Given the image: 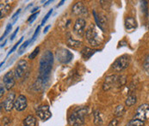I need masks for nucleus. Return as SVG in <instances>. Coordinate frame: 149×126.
Instances as JSON below:
<instances>
[{
	"label": "nucleus",
	"mask_w": 149,
	"mask_h": 126,
	"mask_svg": "<svg viewBox=\"0 0 149 126\" xmlns=\"http://www.w3.org/2000/svg\"><path fill=\"white\" fill-rule=\"evenodd\" d=\"M81 45H82V43L80 41H75V40L71 39V38L67 39V45L70 46V47H72V48L77 49V48H79Z\"/></svg>",
	"instance_id": "412c9836"
},
{
	"label": "nucleus",
	"mask_w": 149,
	"mask_h": 126,
	"mask_svg": "<svg viewBox=\"0 0 149 126\" xmlns=\"http://www.w3.org/2000/svg\"><path fill=\"white\" fill-rule=\"evenodd\" d=\"M39 52H40V47L39 46H37L30 54H29V59H34L37 55H38V53H39Z\"/></svg>",
	"instance_id": "a878e982"
},
{
	"label": "nucleus",
	"mask_w": 149,
	"mask_h": 126,
	"mask_svg": "<svg viewBox=\"0 0 149 126\" xmlns=\"http://www.w3.org/2000/svg\"><path fill=\"white\" fill-rule=\"evenodd\" d=\"M0 10H1V19H2L10 10V5L9 3H5V4L1 3L0 4Z\"/></svg>",
	"instance_id": "4be33fe9"
},
{
	"label": "nucleus",
	"mask_w": 149,
	"mask_h": 126,
	"mask_svg": "<svg viewBox=\"0 0 149 126\" xmlns=\"http://www.w3.org/2000/svg\"><path fill=\"white\" fill-rule=\"evenodd\" d=\"M40 28H41V26H38V27H37V28H36V32H35V34H34V35H33V37H32L31 43H32V42H34L36 40L37 36H38V34H39V32H40Z\"/></svg>",
	"instance_id": "7c9ffc66"
},
{
	"label": "nucleus",
	"mask_w": 149,
	"mask_h": 126,
	"mask_svg": "<svg viewBox=\"0 0 149 126\" xmlns=\"http://www.w3.org/2000/svg\"><path fill=\"white\" fill-rule=\"evenodd\" d=\"M36 118L32 115H29L28 117H26L22 123V126H36Z\"/></svg>",
	"instance_id": "f3484780"
},
{
	"label": "nucleus",
	"mask_w": 149,
	"mask_h": 126,
	"mask_svg": "<svg viewBox=\"0 0 149 126\" xmlns=\"http://www.w3.org/2000/svg\"><path fill=\"white\" fill-rule=\"evenodd\" d=\"M3 121L4 122V125H8V124L10 123V120L8 118H3Z\"/></svg>",
	"instance_id": "c9c22d12"
},
{
	"label": "nucleus",
	"mask_w": 149,
	"mask_h": 126,
	"mask_svg": "<svg viewBox=\"0 0 149 126\" xmlns=\"http://www.w3.org/2000/svg\"><path fill=\"white\" fill-rule=\"evenodd\" d=\"M143 69L146 71V73L149 75V54L147 56V58L145 59V61L143 63Z\"/></svg>",
	"instance_id": "393cba45"
},
{
	"label": "nucleus",
	"mask_w": 149,
	"mask_h": 126,
	"mask_svg": "<svg viewBox=\"0 0 149 126\" xmlns=\"http://www.w3.org/2000/svg\"><path fill=\"white\" fill-rule=\"evenodd\" d=\"M28 71H29V63L26 60L22 59L17 63V65L15 69V72H14L15 77L18 79L22 78L26 73H28Z\"/></svg>",
	"instance_id": "6e6552de"
},
{
	"label": "nucleus",
	"mask_w": 149,
	"mask_h": 126,
	"mask_svg": "<svg viewBox=\"0 0 149 126\" xmlns=\"http://www.w3.org/2000/svg\"><path fill=\"white\" fill-rule=\"evenodd\" d=\"M94 53H95V51L92 50V49H91V48H89V47H85V48L81 51V54H82V56H83V58H84L85 59H90Z\"/></svg>",
	"instance_id": "a211bd4d"
},
{
	"label": "nucleus",
	"mask_w": 149,
	"mask_h": 126,
	"mask_svg": "<svg viewBox=\"0 0 149 126\" xmlns=\"http://www.w3.org/2000/svg\"><path fill=\"white\" fill-rule=\"evenodd\" d=\"M88 114V107L81 106L76 108L68 118V124L71 126H81L85 123V117Z\"/></svg>",
	"instance_id": "f03ea898"
},
{
	"label": "nucleus",
	"mask_w": 149,
	"mask_h": 126,
	"mask_svg": "<svg viewBox=\"0 0 149 126\" xmlns=\"http://www.w3.org/2000/svg\"><path fill=\"white\" fill-rule=\"evenodd\" d=\"M86 21L84 18H78L73 26V32L76 34L78 36H82L84 34V30H85Z\"/></svg>",
	"instance_id": "9d476101"
},
{
	"label": "nucleus",
	"mask_w": 149,
	"mask_h": 126,
	"mask_svg": "<svg viewBox=\"0 0 149 126\" xmlns=\"http://www.w3.org/2000/svg\"><path fill=\"white\" fill-rule=\"evenodd\" d=\"M36 114L43 121H46V120L49 119L51 118V116H52V113L50 112L48 105H41V106H39L38 109L36 110Z\"/></svg>",
	"instance_id": "9b49d317"
},
{
	"label": "nucleus",
	"mask_w": 149,
	"mask_h": 126,
	"mask_svg": "<svg viewBox=\"0 0 149 126\" xmlns=\"http://www.w3.org/2000/svg\"><path fill=\"white\" fill-rule=\"evenodd\" d=\"M124 112H125V107L123 105H119L116 107L114 114L116 117H121L124 114Z\"/></svg>",
	"instance_id": "5701e85b"
},
{
	"label": "nucleus",
	"mask_w": 149,
	"mask_h": 126,
	"mask_svg": "<svg viewBox=\"0 0 149 126\" xmlns=\"http://www.w3.org/2000/svg\"><path fill=\"white\" fill-rule=\"evenodd\" d=\"M49 28H50V25H48V26H47V27H46V28H44V31H43V33H44V34H46V33L47 32V30H48Z\"/></svg>",
	"instance_id": "4c0bfd02"
},
{
	"label": "nucleus",
	"mask_w": 149,
	"mask_h": 126,
	"mask_svg": "<svg viewBox=\"0 0 149 126\" xmlns=\"http://www.w3.org/2000/svg\"><path fill=\"white\" fill-rule=\"evenodd\" d=\"M72 12L76 16H85L87 14V8L82 2H78L72 6Z\"/></svg>",
	"instance_id": "ddd939ff"
},
{
	"label": "nucleus",
	"mask_w": 149,
	"mask_h": 126,
	"mask_svg": "<svg viewBox=\"0 0 149 126\" xmlns=\"http://www.w3.org/2000/svg\"><path fill=\"white\" fill-rule=\"evenodd\" d=\"M136 101H137V98L135 94H129L125 101V105L127 106H132L136 103Z\"/></svg>",
	"instance_id": "aec40b11"
},
{
	"label": "nucleus",
	"mask_w": 149,
	"mask_h": 126,
	"mask_svg": "<svg viewBox=\"0 0 149 126\" xmlns=\"http://www.w3.org/2000/svg\"><path fill=\"white\" fill-rule=\"evenodd\" d=\"M18 30H19V28L17 27V29L15 30V32L12 34V35H11V37H10V41H12L14 39H15V37H16V35H17V32H18Z\"/></svg>",
	"instance_id": "f704fd0d"
},
{
	"label": "nucleus",
	"mask_w": 149,
	"mask_h": 126,
	"mask_svg": "<svg viewBox=\"0 0 149 126\" xmlns=\"http://www.w3.org/2000/svg\"><path fill=\"white\" fill-rule=\"evenodd\" d=\"M3 63H4V62H2V63H1V67H2V66L3 65Z\"/></svg>",
	"instance_id": "37998d69"
},
{
	"label": "nucleus",
	"mask_w": 149,
	"mask_h": 126,
	"mask_svg": "<svg viewBox=\"0 0 149 126\" xmlns=\"http://www.w3.org/2000/svg\"><path fill=\"white\" fill-rule=\"evenodd\" d=\"M52 13H53V10H49V11H48V12L47 13V15L45 16V17L43 18L42 21V24H41V26L45 24V22L47 21V19H48V18H49V17H50V16L52 15Z\"/></svg>",
	"instance_id": "c756f323"
},
{
	"label": "nucleus",
	"mask_w": 149,
	"mask_h": 126,
	"mask_svg": "<svg viewBox=\"0 0 149 126\" xmlns=\"http://www.w3.org/2000/svg\"><path fill=\"white\" fill-rule=\"evenodd\" d=\"M64 3H65L64 0H62V1H61V2H60V3H59V4L57 5V8H59L60 6H61V5H62V4Z\"/></svg>",
	"instance_id": "58836bf2"
},
{
	"label": "nucleus",
	"mask_w": 149,
	"mask_h": 126,
	"mask_svg": "<svg viewBox=\"0 0 149 126\" xmlns=\"http://www.w3.org/2000/svg\"><path fill=\"white\" fill-rule=\"evenodd\" d=\"M3 93H4V89H3V84H1V87H0V96H1V97L3 96Z\"/></svg>",
	"instance_id": "e433bc0d"
},
{
	"label": "nucleus",
	"mask_w": 149,
	"mask_h": 126,
	"mask_svg": "<svg viewBox=\"0 0 149 126\" xmlns=\"http://www.w3.org/2000/svg\"><path fill=\"white\" fill-rule=\"evenodd\" d=\"M149 117V105L148 104H143V105H140L137 110L136 112L134 114V119H139L141 120L143 122H145V120Z\"/></svg>",
	"instance_id": "0eeeda50"
},
{
	"label": "nucleus",
	"mask_w": 149,
	"mask_h": 126,
	"mask_svg": "<svg viewBox=\"0 0 149 126\" xmlns=\"http://www.w3.org/2000/svg\"><path fill=\"white\" fill-rule=\"evenodd\" d=\"M38 15H39V11L36 12V13H35V14H33V15H31V16L29 17V18L28 19V21H29V23H32L33 21L36 19V17H38Z\"/></svg>",
	"instance_id": "2f4dec72"
},
{
	"label": "nucleus",
	"mask_w": 149,
	"mask_h": 126,
	"mask_svg": "<svg viewBox=\"0 0 149 126\" xmlns=\"http://www.w3.org/2000/svg\"><path fill=\"white\" fill-rule=\"evenodd\" d=\"M126 83V76H118V75H111L108 76L103 85V89L108 91L114 87H119Z\"/></svg>",
	"instance_id": "7ed1b4c3"
},
{
	"label": "nucleus",
	"mask_w": 149,
	"mask_h": 126,
	"mask_svg": "<svg viewBox=\"0 0 149 126\" xmlns=\"http://www.w3.org/2000/svg\"><path fill=\"white\" fill-rule=\"evenodd\" d=\"M52 2H53L52 0H50V1H47V2H46V3L44 4V6H47V5H48V4H49L50 3H52Z\"/></svg>",
	"instance_id": "ea45409f"
},
{
	"label": "nucleus",
	"mask_w": 149,
	"mask_h": 126,
	"mask_svg": "<svg viewBox=\"0 0 149 126\" xmlns=\"http://www.w3.org/2000/svg\"><path fill=\"white\" fill-rule=\"evenodd\" d=\"M29 42H31V41H26L24 42L22 45V46L19 48V50H18V54L19 55H21L23 53V52H24V50L27 48V46L29 45Z\"/></svg>",
	"instance_id": "bb28decb"
},
{
	"label": "nucleus",
	"mask_w": 149,
	"mask_h": 126,
	"mask_svg": "<svg viewBox=\"0 0 149 126\" xmlns=\"http://www.w3.org/2000/svg\"><path fill=\"white\" fill-rule=\"evenodd\" d=\"M22 40H23V37H22L21 39L18 41V42H17V44H16V45H14V46L11 48V49H10V52H9V53H8V56H9L10 54H11L13 52H15V51H16V49H17V46H18V45L21 44V42L22 41Z\"/></svg>",
	"instance_id": "c85d7f7f"
},
{
	"label": "nucleus",
	"mask_w": 149,
	"mask_h": 126,
	"mask_svg": "<svg viewBox=\"0 0 149 126\" xmlns=\"http://www.w3.org/2000/svg\"><path fill=\"white\" fill-rule=\"evenodd\" d=\"M130 63V58L128 55H123L116 59L112 64V68L116 71H123L127 69Z\"/></svg>",
	"instance_id": "39448f33"
},
{
	"label": "nucleus",
	"mask_w": 149,
	"mask_h": 126,
	"mask_svg": "<svg viewBox=\"0 0 149 126\" xmlns=\"http://www.w3.org/2000/svg\"><path fill=\"white\" fill-rule=\"evenodd\" d=\"M11 28H12V25L10 23V24H8L7 25V27H6V28H5V31H4V34L2 35V37H1V41H3L8 34H9V33L10 32V30H11Z\"/></svg>",
	"instance_id": "cd10ccee"
},
{
	"label": "nucleus",
	"mask_w": 149,
	"mask_h": 126,
	"mask_svg": "<svg viewBox=\"0 0 149 126\" xmlns=\"http://www.w3.org/2000/svg\"><path fill=\"white\" fill-rule=\"evenodd\" d=\"M20 12H21V10L19 9V10H17V12H16V13H15V14H14V15L12 16V17H11V20H13V22H14V23H15L16 21H17V18H18V15L20 14Z\"/></svg>",
	"instance_id": "473e14b6"
},
{
	"label": "nucleus",
	"mask_w": 149,
	"mask_h": 126,
	"mask_svg": "<svg viewBox=\"0 0 149 126\" xmlns=\"http://www.w3.org/2000/svg\"><path fill=\"white\" fill-rule=\"evenodd\" d=\"M5 44H6V41L3 42V43H2V45H1V47H3V46L5 45Z\"/></svg>",
	"instance_id": "79ce46f5"
},
{
	"label": "nucleus",
	"mask_w": 149,
	"mask_h": 126,
	"mask_svg": "<svg viewBox=\"0 0 149 126\" xmlns=\"http://www.w3.org/2000/svg\"><path fill=\"white\" fill-rule=\"evenodd\" d=\"M3 82L7 90H10L15 85V74L13 71H8L3 77Z\"/></svg>",
	"instance_id": "1a4fd4ad"
},
{
	"label": "nucleus",
	"mask_w": 149,
	"mask_h": 126,
	"mask_svg": "<svg viewBox=\"0 0 149 126\" xmlns=\"http://www.w3.org/2000/svg\"><path fill=\"white\" fill-rule=\"evenodd\" d=\"M144 125V122L139 119H132L128 122V124L125 126H143Z\"/></svg>",
	"instance_id": "b1692460"
},
{
	"label": "nucleus",
	"mask_w": 149,
	"mask_h": 126,
	"mask_svg": "<svg viewBox=\"0 0 149 126\" xmlns=\"http://www.w3.org/2000/svg\"><path fill=\"white\" fill-rule=\"evenodd\" d=\"M26 107H27V99L24 95L21 94L16 99L14 108L18 112H22V111L25 110Z\"/></svg>",
	"instance_id": "4468645a"
},
{
	"label": "nucleus",
	"mask_w": 149,
	"mask_h": 126,
	"mask_svg": "<svg viewBox=\"0 0 149 126\" xmlns=\"http://www.w3.org/2000/svg\"><path fill=\"white\" fill-rule=\"evenodd\" d=\"M72 58H73L72 53L65 48H60L56 52V59L60 63H69L72 59Z\"/></svg>",
	"instance_id": "423d86ee"
},
{
	"label": "nucleus",
	"mask_w": 149,
	"mask_h": 126,
	"mask_svg": "<svg viewBox=\"0 0 149 126\" xmlns=\"http://www.w3.org/2000/svg\"><path fill=\"white\" fill-rule=\"evenodd\" d=\"M148 28H149V26H148Z\"/></svg>",
	"instance_id": "c03bdc74"
},
{
	"label": "nucleus",
	"mask_w": 149,
	"mask_h": 126,
	"mask_svg": "<svg viewBox=\"0 0 149 126\" xmlns=\"http://www.w3.org/2000/svg\"><path fill=\"white\" fill-rule=\"evenodd\" d=\"M37 10H39V8H38V7H36V8H35L34 10H31V13H34V12H36V11Z\"/></svg>",
	"instance_id": "a19ab883"
},
{
	"label": "nucleus",
	"mask_w": 149,
	"mask_h": 126,
	"mask_svg": "<svg viewBox=\"0 0 149 126\" xmlns=\"http://www.w3.org/2000/svg\"><path fill=\"white\" fill-rule=\"evenodd\" d=\"M54 63V55L50 51H46L40 59L39 77L48 79Z\"/></svg>",
	"instance_id": "f257e3e1"
},
{
	"label": "nucleus",
	"mask_w": 149,
	"mask_h": 126,
	"mask_svg": "<svg viewBox=\"0 0 149 126\" xmlns=\"http://www.w3.org/2000/svg\"><path fill=\"white\" fill-rule=\"evenodd\" d=\"M137 27V23L134 18L129 17L125 19V28L128 32H132Z\"/></svg>",
	"instance_id": "dca6fc26"
},
{
	"label": "nucleus",
	"mask_w": 149,
	"mask_h": 126,
	"mask_svg": "<svg viewBox=\"0 0 149 126\" xmlns=\"http://www.w3.org/2000/svg\"><path fill=\"white\" fill-rule=\"evenodd\" d=\"M118 125V120L116 119V118H114V119H112L110 122H109V125L108 126H117Z\"/></svg>",
	"instance_id": "72a5a7b5"
},
{
	"label": "nucleus",
	"mask_w": 149,
	"mask_h": 126,
	"mask_svg": "<svg viewBox=\"0 0 149 126\" xmlns=\"http://www.w3.org/2000/svg\"><path fill=\"white\" fill-rule=\"evenodd\" d=\"M15 101H16L15 93H13V92L9 93L4 100V102H3L4 109L6 112H10L12 110V108L14 107V105H15Z\"/></svg>",
	"instance_id": "f8f14e48"
},
{
	"label": "nucleus",
	"mask_w": 149,
	"mask_h": 126,
	"mask_svg": "<svg viewBox=\"0 0 149 126\" xmlns=\"http://www.w3.org/2000/svg\"><path fill=\"white\" fill-rule=\"evenodd\" d=\"M94 124L96 125H101L103 124V119L99 110H97L94 112Z\"/></svg>",
	"instance_id": "6ab92c4d"
},
{
	"label": "nucleus",
	"mask_w": 149,
	"mask_h": 126,
	"mask_svg": "<svg viewBox=\"0 0 149 126\" xmlns=\"http://www.w3.org/2000/svg\"><path fill=\"white\" fill-rule=\"evenodd\" d=\"M93 15H94L95 21L97 22L98 28H99L101 30L105 31V27L107 26V21L105 17H104V15H102V14H99V17H98L95 10H93Z\"/></svg>",
	"instance_id": "2eb2a0df"
},
{
	"label": "nucleus",
	"mask_w": 149,
	"mask_h": 126,
	"mask_svg": "<svg viewBox=\"0 0 149 126\" xmlns=\"http://www.w3.org/2000/svg\"><path fill=\"white\" fill-rule=\"evenodd\" d=\"M85 36L90 45H92L93 47H97L102 43V38L93 24H91L86 30Z\"/></svg>",
	"instance_id": "20e7f679"
}]
</instances>
